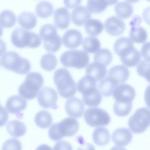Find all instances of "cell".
<instances>
[{"mask_svg":"<svg viewBox=\"0 0 150 150\" xmlns=\"http://www.w3.org/2000/svg\"><path fill=\"white\" fill-rule=\"evenodd\" d=\"M53 80L61 97L70 98L75 95L77 91V84L67 69L60 68L56 70Z\"/></svg>","mask_w":150,"mask_h":150,"instance_id":"obj_1","label":"cell"},{"mask_svg":"<svg viewBox=\"0 0 150 150\" xmlns=\"http://www.w3.org/2000/svg\"><path fill=\"white\" fill-rule=\"evenodd\" d=\"M79 124L74 117H67L53 124L49 129V137L53 141H59L64 137H72L79 131Z\"/></svg>","mask_w":150,"mask_h":150,"instance_id":"obj_2","label":"cell"},{"mask_svg":"<svg viewBox=\"0 0 150 150\" xmlns=\"http://www.w3.org/2000/svg\"><path fill=\"white\" fill-rule=\"evenodd\" d=\"M43 84L42 76L37 72H30L26 77L25 81L19 86L18 93L26 100H32L38 94Z\"/></svg>","mask_w":150,"mask_h":150,"instance_id":"obj_3","label":"cell"},{"mask_svg":"<svg viewBox=\"0 0 150 150\" xmlns=\"http://www.w3.org/2000/svg\"><path fill=\"white\" fill-rule=\"evenodd\" d=\"M1 63L4 68L21 74L28 73L31 67L28 59L20 57L13 51L5 53L1 57Z\"/></svg>","mask_w":150,"mask_h":150,"instance_id":"obj_4","label":"cell"},{"mask_svg":"<svg viewBox=\"0 0 150 150\" xmlns=\"http://www.w3.org/2000/svg\"><path fill=\"white\" fill-rule=\"evenodd\" d=\"M11 39L12 44L18 48H36L41 44L40 36L24 28L14 29L11 34Z\"/></svg>","mask_w":150,"mask_h":150,"instance_id":"obj_5","label":"cell"},{"mask_svg":"<svg viewBox=\"0 0 150 150\" xmlns=\"http://www.w3.org/2000/svg\"><path fill=\"white\" fill-rule=\"evenodd\" d=\"M89 56L84 50H70L62 54L60 60L61 63L67 67H74L80 69L86 67L89 63Z\"/></svg>","mask_w":150,"mask_h":150,"instance_id":"obj_6","label":"cell"},{"mask_svg":"<svg viewBox=\"0 0 150 150\" xmlns=\"http://www.w3.org/2000/svg\"><path fill=\"white\" fill-rule=\"evenodd\" d=\"M130 130L135 134L144 132L150 126V110L141 107L131 115L128 122Z\"/></svg>","mask_w":150,"mask_h":150,"instance_id":"obj_7","label":"cell"},{"mask_svg":"<svg viewBox=\"0 0 150 150\" xmlns=\"http://www.w3.org/2000/svg\"><path fill=\"white\" fill-rule=\"evenodd\" d=\"M84 118L87 125L93 127H104L110 122V117L104 110L95 107L87 109L84 114Z\"/></svg>","mask_w":150,"mask_h":150,"instance_id":"obj_8","label":"cell"},{"mask_svg":"<svg viewBox=\"0 0 150 150\" xmlns=\"http://www.w3.org/2000/svg\"><path fill=\"white\" fill-rule=\"evenodd\" d=\"M58 96L56 91L51 87L42 88L38 94V101L39 105L45 108L56 107Z\"/></svg>","mask_w":150,"mask_h":150,"instance_id":"obj_9","label":"cell"},{"mask_svg":"<svg viewBox=\"0 0 150 150\" xmlns=\"http://www.w3.org/2000/svg\"><path fill=\"white\" fill-rule=\"evenodd\" d=\"M112 96L117 101L132 103L135 97V91L129 84L121 83L115 87Z\"/></svg>","mask_w":150,"mask_h":150,"instance_id":"obj_10","label":"cell"},{"mask_svg":"<svg viewBox=\"0 0 150 150\" xmlns=\"http://www.w3.org/2000/svg\"><path fill=\"white\" fill-rule=\"evenodd\" d=\"M104 27L107 33L110 35L117 36L124 32L125 29V25L121 18L112 16L105 21Z\"/></svg>","mask_w":150,"mask_h":150,"instance_id":"obj_11","label":"cell"},{"mask_svg":"<svg viewBox=\"0 0 150 150\" xmlns=\"http://www.w3.org/2000/svg\"><path fill=\"white\" fill-rule=\"evenodd\" d=\"M65 110L68 115L74 118H80L84 111L83 101L77 97L70 98L65 104Z\"/></svg>","mask_w":150,"mask_h":150,"instance_id":"obj_12","label":"cell"},{"mask_svg":"<svg viewBox=\"0 0 150 150\" xmlns=\"http://www.w3.org/2000/svg\"><path fill=\"white\" fill-rule=\"evenodd\" d=\"M62 42L66 47L75 49L83 42L82 34L77 29H69L64 33Z\"/></svg>","mask_w":150,"mask_h":150,"instance_id":"obj_13","label":"cell"},{"mask_svg":"<svg viewBox=\"0 0 150 150\" xmlns=\"http://www.w3.org/2000/svg\"><path fill=\"white\" fill-rule=\"evenodd\" d=\"M27 102L21 96H12L8 98L5 103V108L8 112L16 114L26 109Z\"/></svg>","mask_w":150,"mask_h":150,"instance_id":"obj_14","label":"cell"},{"mask_svg":"<svg viewBox=\"0 0 150 150\" xmlns=\"http://www.w3.org/2000/svg\"><path fill=\"white\" fill-rule=\"evenodd\" d=\"M91 17V12L87 6H78L74 8L71 12V18L72 22L77 26L84 25Z\"/></svg>","mask_w":150,"mask_h":150,"instance_id":"obj_15","label":"cell"},{"mask_svg":"<svg viewBox=\"0 0 150 150\" xmlns=\"http://www.w3.org/2000/svg\"><path fill=\"white\" fill-rule=\"evenodd\" d=\"M132 134L131 130L127 128H119L115 129L112 134V140L117 146H124L131 141Z\"/></svg>","mask_w":150,"mask_h":150,"instance_id":"obj_16","label":"cell"},{"mask_svg":"<svg viewBox=\"0 0 150 150\" xmlns=\"http://www.w3.org/2000/svg\"><path fill=\"white\" fill-rule=\"evenodd\" d=\"M53 21L58 28L60 29H67L70 22V15L68 9L64 7L57 8L54 11Z\"/></svg>","mask_w":150,"mask_h":150,"instance_id":"obj_17","label":"cell"},{"mask_svg":"<svg viewBox=\"0 0 150 150\" xmlns=\"http://www.w3.org/2000/svg\"><path fill=\"white\" fill-rule=\"evenodd\" d=\"M121 62L127 67L137 65L141 59V54L137 49L133 47L120 56Z\"/></svg>","mask_w":150,"mask_h":150,"instance_id":"obj_18","label":"cell"},{"mask_svg":"<svg viewBox=\"0 0 150 150\" xmlns=\"http://www.w3.org/2000/svg\"><path fill=\"white\" fill-rule=\"evenodd\" d=\"M86 73L94 79L96 81H100L107 74L106 66L99 62H93L87 66Z\"/></svg>","mask_w":150,"mask_h":150,"instance_id":"obj_19","label":"cell"},{"mask_svg":"<svg viewBox=\"0 0 150 150\" xmlns=\"http://www.w3.org/2000/svg\"><path fill=\"white\" fill-rule=\"evenodd\" d=\"M97 89L96 81L90 76L83 77L77 83V90L82 95L90 93Z\"/></svg>","mask_w":150,"mask_h":150,"instance_id":"obj_20","label":"cell"},{"mask_svg":"<svg viewBox=\"0 0 150 150\" xmlns=\"http://www.w3.org/2000/svg\"><path fill=\"white\" fill-rule=\"evenodd\" d=\"M118 84V82L114 78L108 76L101 80L98 84V88L102 96L107 97L112 95L114 90Z\"/></svg>","mask_w":150,"mask_h":150,"instance_id":"obj_21","label":"cell"},{"mask_svg":"<svg viewBox=\"0 0 150 150\" xmlns=\"http://www.w3.org/2000/svg\"><path fill=\"white\" fill-rule=\"evenodd\" d=\"M129 75V72L125 65H117L111 67L108 71V76L114 78L119 84L126 81Z\"/></svg>","mask_w":150,"mask_h":150,"instance_id":"obj_22","label":"cell"},{"mask_svg":"<svg viewBox=\"0 0 150 150\" xmlns=\"http://www.w3.org/2000/svg\"><path fill=\"white\" fill-rule=\"evenodd\" d=\"M19 25L25 29H32L35 27L37 23L36 15L30 12H23L18 17Z\"/></svg>","mask_w":150,"mask_h":150,"instance_id":"obj_23","label":"cell"},{"mask_svg":"<svg viewBox=\"0 0 150 150\" xmlns=\"http://www.w3.org/2000/svg\"><path fill=\"white\" fill-rule=\"evenodd\" d=\"M94 142L98 146L107 145L110 139L108 130L105 127H98L94 131L92 135Z\"/></svg>","mask_w":150,"mask_h":150,"instance_id":"obj_24","label":"cell"},{"mask_svg":"<svg viewBox=\"0 0 150 150\" xmlns=\"http://www.w3.org/2000/svg\"><path fill=\"white\" fill-rule=\"evenodd\" d=\"M6 130L9 135L13 137L23 136L26 131V125L18 120H12L8 122Z\"/></svg>","mask_w":150,"mask_h":150,"instance_id":"obj_25","label":"cell"},{"mask_svg":"<svg viewBox=\"0 0 150 150\" xmlns=\"http://www.w3.org/2000/svg\"><path fill=\"white\" fill-rule=\"evenodd\" d=\"M133 47V42L130 38L126 37H122L118 39L114 45V50L119 56Z\"/></svg>","mask_w":150,"mask_h":150,"instance_id":"obj_26","label":"cell"},{"mask_svg":"<svg viewBox=\"0 0 150 150\" xmlns=\"http://www.w3.org/2000/svg\"><path fill=\"white\" fill-rule=\"evenodd\" d=\"M85 30L87 34L91 36L100 35L104 29L103 23L98 19H89L85 23Z\"/></svg>","mask_w":150,"mask_h":150,"instance_id":"obj_27","label":"cell"},{"mask_svg":"<svg viewBox=\"0 0 150 150\" xmlns=\"http://www.w3.org/2000/svg\"><path fill=\"white\" fill-rule=\"evenodd\" d=\"M36 125L40 128H47L52 123L53 118L52 115L46 110L38 112L34 118Z\"/></svg>","mask_w":150,"mask_h":150,"instance_id":"obj_28","label":"cell"},{"mask_svg":"<svg viewBox=\"0 0 150 150\" xmlns=\"http://www.w3.org/2000/svg\"><path fill=\"white\" fill-rule=\"evenodd\" d=\"M114 11L118 17L121 19H128L132 15L133 8L128 2H120L115 5Z\"/></svg>","mask_w":150,"mask_h":150,"instance_id":"obj_29","label":"cell"},{"mask_svg":"<svg viewBox=\"0 0 150 150\" xmlns=\"http://www.w3.org/2000/svg\"><path fill=\"white\" fill-rule=\"evenodd\" d=\"M54 12L53 5L49 1H43L38 3L35 8V12L38 16L41 18L50 17Z\"/></svg>","mask_w":150,"mask_h":150,"instance_id":"obj_30","label":"cell"},{"mask_svg":"<svg viewBox=\"0 0 150 150\" xmlns=\"http://www.w3.org/2000/svg\"><path fill=\"white\" fill-rule=\"evenodd\" d=\"M129 38L133 42L142 43L145 42L148 35L146 30L139 26H133L129 30Z\"/></svg>","mask_w":150,"mask_h":150,"instance_id":"obj_31","label":"cell"},{"mask_svg":"<svg viewBox=\"0 0 150 150\" xmlns=\"http://www.w3.org/2000/svg\"><path fill=\"white\" fill-rule=\"evenodd\" d=\"M83 103L88 107H97L100 105L102 100V94L98 89H96L93 91L82 97Z\"/></svg>","mask_w":150,"mask_h":150,"instance_id":"obj_32","label":"cell"},{"mask_svg":"<svg viewBox=\"0 0 150 150\" xmlns=\"http://www.w3.org/2000/svg\"><path fill=\"white\" fill-rule=\"evenodd\" d=\"M82 46L84 51L90 53H94L100 50L101 44L98 38L94 36L86 37L82 42Z\"/></svg>","mask_w":150,"mask_h":150,"instance_id":"obj_33","label":"cell"},{"mask_svg":"<svg viewBox=\"0 0 150 150\" xmlns=\"http://www.w3.org/2000/svg\"><path fill=\"white\" fill-rule=\"evenodd\" d=\"M16 21L15 13L10 10H4L0 13V24L4 28H10L13 26Z\"/></svg>","mask_w":150,"mask_h":150,"instance_id":"obj_34","label":"cell"},{"mask_svg":"<svg viewBox=\"0 0 150 150\" xmlns=\"http://www.w3.org/2000/svg\"><path fill=\"white\" fill-rule=\"evenodd\" d=\"M42 68L46 71L53 70L57 66V61L56 56L50 53L44 54L40 61Z\"/></svg>","mask_w":150,"mask_h":150,"instance_id":"obj_35","label":"cell"},{"mask_svg":"<svg viewBox=\"0 0 150 150\" xmlns=\"http://www.w3.org/2000/svg\"><path fill=\"white\" fill-rule=\"evenodd\" d=\"M112 54L110 50L107 49H102L98 50L94 57V62L103 64L105 66H108L111 62Z\"/></svg>","mask_w":150,"mask_h":150,"instance_id":"obj_36","label":"cell"},{"mask_svg":"<svg viewBox=\"0 0 150 150\" xmlns=\"http://www.w3.org/2000/svg\"><path fill=\"white\" fill-rule=\"evenodd\" d=\"M108 5L106 0H88L87 8L91 13H100L105 10Z\"/></svg>","mask_w":150,"mask_h":150,"instance_id":"obj_37","label":"cell"},{"mask_svg":"<svg viewBox=\"0 0 150 150\" xmlns=\"http://www.w3.org/2000/svg\"><path fill=\"white\" fill-rule=\"evenodd\" d=\"M132 109V103L119 102L115 101L113 107V111L115 115L119 117L128 115Z\"/></svg>","mask_w":150,"mask_h":150,"instance_id":"obj_38","label":"cell"},{"mask_svg":"<svg viewBox=\"0 0 150 150\" xmlns=\"http://www.w3.org/2000/svg\"><path fill=\"white\" fill-rule=\"evenodd\" d=\"M45 49L49 52H56L61 47L62 40L59 35L51 38L46 40L43 41Z\"/></svg>","mask_w":150,"mask_h":150,"instance_id":"obj_39","label":"cell"},{"mask_svg":"<svg viewBox=\"0 0 150 150\" xmlns=\"http://www.w3.org/2000/svg\"><path fill=\"white\" fill-rule=\"evenodd\" d=\"M57 35L56 27L52 24H45L43 25L39 30V36L43 40H46Z\"/></svg>","mask_w":150,"mask_h":150,"instance_id":"obj_40","label":"cell"},{"mask_svg":"<svg viewBox=\"0 0 150 150\" xmlns=\"http://www.w3.org/2000/svg\"><path fill=\"white\" fill-rule=\"evenodd\" d=\"M137 71L140 76L150 83V62L145 60L141 61L137 67Z\"/></svg>","mask_w":150,"mask_h":150,"instance_id":"obj_41","label":"cell"},{"mask_svg":"<svg viewBox=\"0 0 150 150\" xmlns=\"http://www.w3.org/2000/svg\"><path fill=\"white\" fill-rule=\"evenodd\" d=\"M2 149H15L20 150L22 149V144L20 141L15 138H11L6 140L2 145Z\"/></svg>","mask_w":150,"mask_h":150,"instance_id":"obj_42","label":"cell"},{"mask_svg":"<svg viewBox=\"0 0 150 150\" xmlns=\"http://www.w3.org/2000/svg\"><path fill=\"white\" fill-rule=\"evenodd\" d=\"M141 54L144 60L150 62V42H145L142 45L141 50Z\"/></svg>","mask_w":150,"mask_h":150,"instance_id":"obj_43","label":"cell"},{"mask_svg":"<svg viewBox=\"0 0 150 150\" xmlns=\"http://www.w3.org/2000/svg\"><path fill=\"white\" fill-rule=\"evenodd\" d=\"M8 120V113L6 108L2 107L0 109V127L4 125Z\"/></svg>","mask_w":150,"mask_h":150,"instance_id":"obj_44","label":"cell"},{"mask_svg":"<svg viewBox=\"0 0 150 150\" xmlns=\"http://www.w3.org/2000/svg\"><path fill=\"white\" fill-rule=\"evenodd\" d=\"M54 149H72L71 145L64 141H60L53 147Z\"/></svg>","mask_w":150,"mask_h":150,"instance_id":"obj_45","label":"cell"},{"mask_svg":"<svg viewBox=\"0 0 150 150\" xmlns=\"http://www.w3.org/2000/svg\"><path fill=\"white\" fill-rule=\"evenodd\" d=\"M81 0H63L64 6L69 9L74 8L81 4Z\"/></svg>","mask_w":150,"mask_h":150,"instance_id":"obj_46","label":"cell"},{"mask_svg":"<svg viewBox=\"0 0 150 150\" xmlns=\"http://www.w3.org/2000/svg\"><path fill=\"white\" fill-rule=\"evenodd\" d=\"M144 100L146 106L150 108V84L148 85L145 89Z\"/></svg>","mask_w":150,"mask_h":150,"instance_id":"obj_47","label":"cell"},{"mask_svg":"<svg viewBox=\"0 0 150 150\" xmlns=\"http://www.w3.org/2000/svg\"><path fill=\"white\" fill-rule=\"evenodd\" d=\"M142 16L145 23L150 26V7H148L144 10Z\"/></svg>","mask_w":150,"mask_h":150,"instance_id":"obj_48","label":"cell"},{"mask_svg":"<svg viewBox=\"0 0 150 150\" xmlns=\"http://www.w3.org/2000/svg\"><path fill=\"white\" fill-rule=\"evenodd\" d=\"M6 46L5 43L0 39V56L2 55L6 51Z\"/></svg>","mask_w":150,"mask_h":150,"instance_id":"obj_49","label":"cell"},{"mask_svg":"<svg viewBox=\"0 0 150 150\" xmlns=\"http://www.w3.org/2000/svg\"><path fill=\"white\" fill-rule=\"evenodd\" d=\"M118 0H106L107 4H108V5H114L115 4H116L117 2H118Z\"/></svg>","mask_w":150,"mask_h":150,"instance_id":"obj_50","label":"cell"},{"mask_svg":"<svg viewBox=\"0 0 150 150\" xmlns=\"http://www.w3.org/2000/svg\"><path fill=\"white\" fill-rule=\"evenodd\" d=\"M127 2H128L129 3H131V4H133V3H135V2H138L139 0H125Z\"/></svg>","mask_w":150,"mask_h":150,"instance_id":"obj_51","label":"cell"},{"mask_svg":"<svg viewBox=\"0 0 150 150\" xmlns=\"http://www.w3.org/2000/svg\"><path fill=\"white\" fill-rule=\"evenodd\" d=\"M3 33V26L0 24V37L2 36Z\"/></svg>","mask_w":150,"mask_h":150,"instance_id":"obj_52","label":"cell"},{"mask_svg":"<svg viewBox=\"0 0 150 150\" xmlns=\"http://www.w3.org/2000/svg\"><path fill=\"white\" fill-rule=\"evenodd\" d=\"M1 108H2V106H1V104H0V109H1Z\"/></svg>","mask_w":150,"mask_h":150,"instance_id":"obj_53","label":"cell"},{"mask_svg":"<svg viewBox=\"0 0 150 150\" xmlns=\"http://www.w3.org/2000/svg\"><path fill=\"white\" fill-rule=\"evenodd\" d=\"M146 1H149V2H150V0H146Z\"/></svg>","mask_w":150,"mask_h":150,"instance_id":"obj_54","label":"cell"},{"mask_svg":"<svg viewBox=\"0 0 150 150\" xmlns=\"http://www.w3.org/2000/svg\"><path fill=\"white\" fill-rule=\"evenodd\" d=\"M0 62H1V61H0ZM0 64H1V63H0Z\"/></svg>","mask_w":150,"mask_h":150,"instance_id":"obj_55","label":"cell"}]
</instances>
